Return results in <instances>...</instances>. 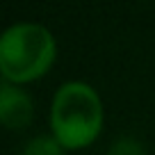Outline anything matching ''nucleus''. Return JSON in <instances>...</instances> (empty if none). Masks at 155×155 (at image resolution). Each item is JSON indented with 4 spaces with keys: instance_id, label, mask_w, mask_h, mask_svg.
<instances>
[{
    "instance_id": "7ed1b4c3",
    "label": "nucleus",
    "mask_w": 155,
    "mask_h": 155,
    "mask_svg": "<svg viewBox=\"0 0 155 155\" xmlns=\"http://www.w3.org/2000/svg\"><path fill=\"white\" fill-rule=\"evenodd\" d=\"M34 116V103L18 84H0V121L9 130H23Z\"/></svg>"
},
{
    "instance_id": "f03ea898",
    "label": "nucleus",
    "mask_w": 155,
    "mask_h": 155,
    "mask_svg": "<svg viewBox=\"0 0 155 155\" xmlns=\"http://www.w3.org/2000/svg\"><path fill=\"white\" fill-rule=\"evenodd\" d=\"M57 59V41L41 23L21 21L0 34V73L2 82H34L53 68Z\"/></svg>"
},
{
    "instance_id": "20e7f679",
    "label": "nucleus",
    "mask_w": 155,
    "mask_h": 155,
    "mask_svg": "<svg viewBox=\"0 0 155 155\" xmlns=\"http://www.w3.org/2000/svg\"><path fill=\"white\" fill-rule=\"evenodd\" d=\"M66 150L59 146V141L53 135L48 137H34L25 144L23 155H64Z\"/></svg>"
},
{
    "instance_id": "39448f33",
    "label": "nucleus",
    "mask_w": 155,
    "mask_h": 155,
    "mask_svg": "<svg viewBox=\"0 0 155 155\" xmlns=\"http://www.w3.org/2000/svg\"><path fill=\"white\" fill-rule=\"evenodd\" d=\"M110 155H144V150H141L139 141L130 139V137H123L110 148Z\"/></svg>"
},
{
    "instance_id": "f257e3e1",
    "label": "nucleus",
    "mask_w": 155,
    "mask_h": 155,
    "mask_svg": "<svg viewBox=\"0 0 155 155\" xmlns=\"http://www.w3.org/2000/svg\"><path fill=\"white\" fill-rule=\"evenodd\" d=\"M105 121L103 101L89 82L68 80L59 84L50 101V135L64 150H82L98 139Z\"/></svg>"
}]
</instances>
